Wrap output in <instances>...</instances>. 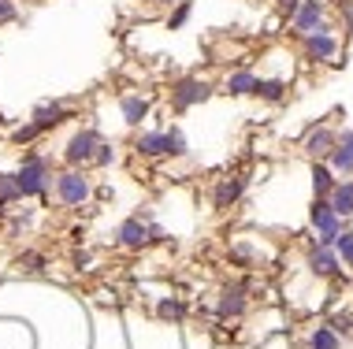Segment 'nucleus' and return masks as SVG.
<instances>
[{
	"mask_svg": "<svg viewBox=\"0 0 353 349\" xmlns=\"http://www.w3.org/2000/svg\"><path fill=\"white\" fill-rule=\"evenodd\" d=\"M309 223H312V231H316V245L334 249V242H339V234H342V216L331 208L328 197H316V201H312Z\"/></svg>",
	"mask_w": 353,
	"mask_h": 349,
	"instance_id": "obj_1",
	"label": "nucleus"
},
{
	"mask_svg": "<svg viewBox=\"0 0 353 349\" xmlns=\"http://www.w3.org/2000/svg\"><path fill=\"white\" fill-rule=\"evenodd\" d=\"M49 179H52V171H49V160L38 153H26L23 156V168L19 174H15V182H19V197H38L49 190Z\"/></svg>",
	"mask_w": 353,
	"mask_h": 349,
	"instance_id": "obj_2",
	"label": "nucleus"
},
{
	"mask_svg": "<svg viewBox=\"0 0 353 349\" xmlns=\"http://www.w3.org/2000/svg\"><path fill=\"white\" fill-rule=\"evenodd\" d=\"M323 19H328L323 0H301V8H297L286 23H291V34H297V38H309V34H316L320 26H328Z\"/></svg>",
	"mask_w": 353,
	"mask_h": 349,
	"instance_id": "obj_3",
	"label": "nucleus"
},
{
	"mask_svg": "<svg viewBox=\"0 0 353 349\" xmlns=\"http://www.w3.org/2000/svg\"><path fill=\"white\" fill-rule=\"evenodd\" d=\"M212 97V86L201 78H179L175 86H171V104L179 108V112H186V108L201 104V100Z\"/></svg>",
	"mask_w": 353,
	"mask_h": 349,
	"instance_id": "obj_4",
	"label": "nucleus"
},
{
	"mask_svg": "<svg viewBox=\"0 0 353 349\" xmlns=\"http://www.w3.org/2000/svg\"><path fill=\"white\" fill-rule=\"evenodd\" d=\"M301 45H305V56L316 60V63H331L334 56H339V38L331 34V26H320L316 34L301 38Z\"/></svg>",
	"mask_w": 353,
	"mask_h": 349,
	"instance_id": "obj_5",
	"label": "nucleus"
},
{
	"mask_svg": "<svg viewBox=\"0 0 353 349\" xmlns=\"http://www.w3.org/2000/svg\"><path fill=\"white\" fill-rule=\"evenodd\" d=\"M56 197L63 201V205H82V201L89 197V179L82 171H63L56 179Z\"/></svg>",
	"mask_w": 353,
	"mask_h": 349,
	"instance_id": "obj_6",
	"label": "nucleus"
},
{
	"mask_svg": "<svg viewBox=\"0 0 353 349\" xmlns=\"http://www.w3.org/2000/svg\"><path fill=\"white\" fill-rule=\"evenodd\" d=\"M97 149H101V137H97L93 131H78L75 137L67 142V149H63V156H67V164H89L97 156Z\"/></svg>",
	"mask_w": 353,
	"mask_h": 349,
	"instance_id": "obj_7",
	"label": "nucleus"
},
{
	"mask_svg": "<svg viewBox=\"0 0 353 349\" xmlns=\"http://www.w3.org/2000/svg\"><path fill=\"white\" fill-rule=\"evenodd\" d=\"M334 145H339V134H334L331 126H312V131L305 134V153H309L312 160H328L334 153Z\"/></svg>",
	"mask_w": 353,
	"mask_h": 349,
	"instance_id": "obj_8",
	"label": "nucleus"
},
{
	"mask_svg": "<svg viewBox=\"0 0 353 349\" xmlns=\"http://www.w3.org/2000/svg\"><path fill=\"white\" fill-rule=\"evenodd\" d=\"M328 164L334 168L339 179H353V131L339 134V145H334V153L328 156Z\"/></svg>",
	"mask_w": 353,
	"mask_h": 349,
	"instance_id": "obj_9",
	"label": "nucleus"
},
{
	"mask_svg": "<svg viewBox=\"0 0 353 349\" xmlns=\"http://www.w3.org/2000/svg\"><path fill=\"white\" fill-rule=\"evenodd\" d=\"M115 238H119L123 245H130V249H138V245H146L149 238H152V227H146L141 219H126V223H119Z\"/></svg>",
	"mask_w": 353,
	"mask_h": 349,
	"instance_id": "obj_10",
	"label": "nucleus"
},
{
	"mask_svg": "<svg viewBox=\"0 0 353 349\" xmlns=\"http://www.w3.org/2000/svg\"><path fill=\"white\" fill-rule=\"evenodd\" d=\"M339 186V174H334V168L328 160H316L312 164V190L316 197H331V190Z\"/></svg>",
	"mask_w": 353,
	"mask_h": 349,
	"instance_id": "obj_11",
	"label": "nucleus"
},
{
	"mask_svg": "<svg viewBox=\"0 0 353 349\" xmlns=\"http://www.w3.org/2000/svg\"><path fill=\"white\" fill-rule=\"evenodd\" d=\"M328 201H331V208H334L342 219L353 216V179H339V186L331 190Z\"/></svg>",
	"mask_w": 353,
	"mask_h": 349,
	"instance_id": "obj_12",
	"label": "nucleus"
},
{
	"mask_svg": "<svg viewBox=\"0 0 353 349\" xmlns=\"http://www.w3.org/2000/svg\"><path fill=\"white\" fill-rule=\"evenodd\" d=\"M63 115H67V104H60V100H45L38 112H34V123H38V131H49V126L63 123Z\"/></svg>",
	"mask_w": 353,
	"mask_h": 349,
	"instance_id": "obj_13",
	"label": "nucleus"
},
{
	"mask_svg": "<svg viewBox=\"0 0 353 349\" xmlns=\"http://www.w3.org/2000/svg\"><path fill=\"white\" fill-rule=\"evenodd\" d=\"M309 268H312V275H334V271H339V253L316 245L312 256H309Z\"/></svg>",
	"mask_w": 353,
	"mask_h": 349,
	"instance_id": "obj_14",
	"label": "nucleus"
},
{
	"mask_svg": "<svg viewBox=\"0 0 353 349\" xmlns=\"http://www.w3.org/2000/svg\"><path fill=\"white\" fill-rule=\"evenodd\" d=\"M257 75L253 71H234V75H227V93L231 97H246V93H257Z\"/></svg>",
	"mask_w": 353,
	"mask_h": 349,
	"instance_id": "obj_15",
	"label": "nucleus"
},
{
	"mask_svg": "<svg viewBox=\"0 0 353 349\" xmlns=\"http://www.w3.org/2000/svg\"><path fill=\"white\" fill-rule=\"evenodd\" d=\"M123 119H126V123H130V126H138L141 123V119H146L149 115V97H138V93H130V97H123Z\"/></svg>",
	"mask_w": 353,
	"mask_h": 349,
	"instance_id": "obj_16",
	"label": "nucleus"
},
{
	"mask_svg": "<svg viewBox=\"0 0 353 349\" xmlns=\"http://www.w3.org/2000/svg\"><path fill=\"white\" fill-rule=\"evenodd\" d=\"M309 349H342V335L334 330V324H323L309 335Z\"/></svg>",
	"mask_w": 353,
	"mask_h": 349,
	"instance_id": "obj_17",
	"label": "nucleus"
},
{
	"mask_svg": "<svg viewBox=\"0 0 353 349\" xmlns=\"http://www.w3.org/2000/svg\"><path fill=\"white\" fill-rule=\"evenodd\" d=\"M242 190H246V179H242V174H234V179H223L220 190H216V208H227L231 201H238Z\"/></svg>",
	"mask_w": 353,
	"mask_h": 349,
	"instance_id": "obj_18",
	"label": "nucleus"
},
{
	"mask_svg": "<svg viewBox=\"0 0 353 349\" xmlns=\"http://www.w3.org/2000/svg\"><path fill=\"white\" fill-rule=\"evenodd\" d=\"M138 153L141 156H164L168 153V131H149L138 137Z\"/></svg>",
	"mask_w": 353,
	"mask_h": 349,
	"instance_id": "obj_19",
	"label": "nucleus"
},
{
	"mask_svg": "<svg viewBox=\"0 0 353 349\" xmlns=\"http://www.w3.org/2000/svg\"><path fill=\"white\" fill-rule=\"evenodd\" d=\"M246 308V286H227L220 301V316H238Z\"/></svg>",
	"mask_w": 353,
	"mask_h": 349,
	"instance_id": "obj_20",
	"label": "nucleus"
},
{
	"mask_svg": "<svg viewBox=\"0 0 353 349\" xmlns=\"http://www.w3.org/2000/svg\"><path fill=\"white\" fill-rule=\"evenodd\" d=\"M257 97L260 100H283L286 97V82H279V78H268V82H257Z\"/></svg>",
	"mask_w": 353,
	"mask_h": 349,
	"instance_id": "obj_21",
	"label": "nucleus"
},
{
	"mask_svg": "<svg viewBox=\"0 0 353 349\" xmlns=\"http://www.w3.org/2000/svg\"><path fill=\"white\" fill-rule=\"evenodd\" d=\"M19 197V182H15V174H0V208L8 205V201Z\"/></svg>",
	"mask_w": 353,
	"mask_h": 349,
	"instance_id": "obj_22",
	"label": "nucleus"
},
{
	"mask_svg": "<svg viewBox=\"0 0 353 349\" xmlns=\"http://www.w3.org/2000/svg\"><path fill=\"white\" fill-rule=\"evenodd\" d=\"M334 249H339V256L353 268V231H342V234H339V242H334Z\"/></svg>",
	"mask_w": 353,
	"mask_h": 349,
	"instance_id": "obj_23",
	"label": "nucleus"
},
{
	"mask_svg": "<svg viewBox=\"0 0 353 349\" xmlns=\"http://www.w3.org/2000/svg\"><path fill=\"white\" fill-rule=\"evenodd\" d=\"M168 153H171V156H183V153H186L183 131H175V126H171V131H168Z\"/></svg>",
	"mask_w": 353,
	"mask_h": 349,
	"instance_id": "obj_24",
	"label": "nucleus"
},
{
	"mask_svg": "<svg viewBox=\"0 0 353 349\" xmlns=\"http://www.w3.org/2000/svg\"><path fill=\"white\" fill-rule=\"evenodd\" d=\"M41 131H38V123H34V119H30V123H26V126H19V131H15L12 137H15V142H19V145H26V142H34V137H38Z\"/></svg>",
	"mask_w": 353,
	"mask_h": 349,
	"instance_id": "obj_25",
	"label": "nucleus"
},
{
	"mask_svg": "<svg viewBox=\"0 0 353 349\" xmlns=\"http://www.w3.org/2000/svg\"><path fill=\"white\" fill-rule=\"evenodd\" d=\"M112 160H115V149H112V145H108V142H101V149H97L93 164H97V168H108V164H112Z\"/></svg>",
	"mask_w": 353,
	"mask_h": 349,
	"instance_id": "obj_26",
	"label": "nucleus"
},
{
	"mask_svg": "<svg viewBox=\"0 0 353 349\" xmlns=\"http://www.w3.org/2000/svg\"><path fill=\"white\" fill-rule=\"evenodd\" d=\"M160 316L164 319H183V305H179V301H160Z\"/></svg>",
	"mask_w": 353,
	"mask_h": 349,
	"instance_id": "obj_27",
	"label": "nucleus"
},
{
	"mask_svg": "<svg viewBox=\"0 0 353 349\" xmlns=\"http://www.w3.org/2000/svg\"><path fill=\"white\" fill-rule=\"evenodd\" d=\"M275 8H279V15H286V19H291L297 8H301V0H275Z\"/></svg>",
	"mask_w": 353,
	"mask_h": 349,
	"instance_id": "obj_28",
	"label": "nucleus"
},
{
	"mask_svg": "<svg viewBox=\"0 0 353 349\" xmlns=\"http://www.w3.org/2000/svg\"><path fill=\"white\" fill-rule=\"evenodd\" d=\"M15 19V4L12 0H0V23H12Z\"/></svg>",
	"mask_w": 353,
	"mask_h": 349,
	"instance_id": "obj_29",
	"label": "nucleus"
},
{
	"mask_svg": "<svg viewBox=\"0 0 353 349\" xmlns=\"http://www.w3.org/2000/svg\"><path fill=\"white\" fill-rule=\"evenodd\" d=\"M23 264H26V271H41V264H45V260H41L38 253H26V256H23Z\"/></svg>",
	"mask_w": 353,
	"mask_h": 349,
	"instance_id": "obj_30",
	"label": "nucleus"
},
{
	"mask_svg": "<svg viewBox=\"0 0 353 349\" xmlns=\"http://www.w3.org/2000/svg\"><path fill=\"white\" fill-rule=\"evenodd\" d=\"M186 15H190V4H183V8H179V12H175V15H171V30H179V26L186 23Z\"/></svg>",
	"mask_w": 353,
	"mask_h": 349,
	"instance_id": "obj_31",
	"label": "nucleus"
}]
</instances>
